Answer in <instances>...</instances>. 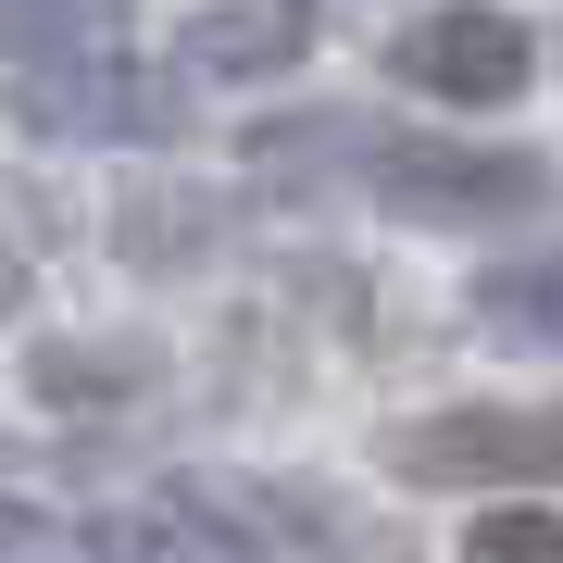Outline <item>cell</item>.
Here are the masks:
<instances>
[{
    "label": "cell",
    "instance_id": "6da1fadb",
    "mask_svg": "<svg viewBox=\"0 0 563 563\" xmlns=\"http://www.w3.org/2000/svg\"><path fill=\"white\" fill-rule=\"evenodd\" d=\"M376 463L413 488H563V401H463L376 426Z\"/></svg>",
    "mask_w": 563,
    "mask_h": 563
},
{
    "label": "cell",
    "instance_id": "8992f818",
    "mask_svg": "<svg viewBox=\"0 0 563 563\" xmlns=\"http://www.w3.org/2000/svg\"><path fill=\"white\" fill-rule=\"evenodd\" d=\"M88 563H251V539L201 488H163V501H125V514L88 526Z\"/></svg>",
    "mask_w": 563,
    "mask_h": 563
},
{
    "label": "cell",
    "instance_id": "5bb4252c",
    "mask_svg": "<svg viewBox=\"0 0 563 563\" xmlns=\"http://www.w3.org/2000/svg\"><path fill=\"white\" fill-rule=\"evenodd\" d=\"M13 301H25V263H13V251H0V313H13Z\"/></svg>",
    "mask_w": 563,
    "mask_h": 563
},
{
    "label": "cell",
    "instance_id": "7c38bea8",
    "mask_svg": "<svg viewBox=\"0 0 563 563\" xmlns=\"http://www.w3.org/2000/svg\"><path fill=\"white\" fill-rule=\"evenodd\" d=\"M463 563H563V514H539V501H501L463 539Z\"/></svg>",
    "mask_w": 563,
    "mask_h": 563
},
{
    "label": "cell",
    "instance_id": "7a4b0ae2",
    "mask_svg": "<svg viewBox=\"0 0 563 563\" xmlns=\"http://www.w3.org/2000/svg\"><path fill=\"white\" fill-rule=\"evenodd\" d=\"M363 188L401 225H526L551 201V163L539 151H476V139H388L363 163Z\"/></svg>",
    "mask_w": 563,
    "mask_h": 563
},
{
    "label": "cell",
    "instance_id": "ba28073f",
    "mask_svg": "<svg viewBox=\"0 0 563 563\" xmlns=\"http://www.w3.org/2000/svg\"><path fill=\"white\" fill-rule=\"evenodd\" d=\"M488 325L501 351H563V251H526V263H488L476 301H463Z\"/></svg>",
    "mask_w": 563,
    "mask_h": 563
},
{
    "label": "cell",
    "instance_id": "30bf717a",
    "mask_svg": "<svg viewBox=\"0 0 563 563\" xmlns=\"http://www.w3.org/2000/svg\"><path fill=\"white\" fill-rule=\"evenodd\" d=\"M113 38H125V0H0V63H63Z\"/></svg>",
    "mask_w": 563,
    "mask_h": 563
},
{
    "label": "cell",
    "instance_id": "5b68a950",
    "mask_svg": "<svg viewBox=\"0 0 563 563\" xmlns=\"http://www.w3.org/2000/svg\"><path fill=\"white\" fill-rule=\"evenodd\" d=\"M201 501L239 526L251 551H301V563H413L401 539H376L339 488H313V476H188Z\"/></svg>",
    "mask_w": 563,
    "mask_h": 563
},
{
    "label": "cell",
    "instance_id": "277c9868",
    "mask_svg": "<svg viewBox=\"0 0 563 563\" xmlns=\"http://www.w3.org/2000/svg\"><path fill=\"white\" fill-rule=\"evenodd\" d=\"M526 63H539V38H526L514 13H488V0H439V13H413L401 38H388V76L426 88V101H463V113L514 101Z\"/></svg>",
    "mask_w": 563,
    "mask_h": 563
},
{
    "label": "cell",
    "instance_id": "4fadbf2b",
    "mask_svg": "<svg viewBox=\"0 0 563 563\" xmlns=\"http://www.w3.org/2000/svg\"><path fill=\"white\" fill-rule=\"evenodd\" d=\"M0 563H63V551H51V526L25 514V501H0Z\"/></svg>",
    "mask_w": 563,
    "mask_h": 563
},
{
    "label": "cell",
    "instance_id": "8fae6325",
    "mask_svg": "<svg viewBox=\"0 0 563 563\" xmlns=\"http://www.w3.org/2000/svg\"><path fill=\"white\" fill-rule=\"evenodd\" d=\"M125 263H201L213 251V188H125Z\"/></svg>",
    "mask_w": 563,
    "mask_h": 563
},
{
    "label": "cell",
    "instance_id": "3957f363",
    "mask_svg": "<svg viewBox=\"0 0 563 563\" xmlns=\"http://www.w3.org/2000/svg\"><path fill=\"white\" fill-rule=\"evenodd\" d=\"M25 125H51V139H176V125H188V88L113 38V51L25 63Z\"/></svg>",
    "mask_w": 563,
    "mask_h": 563
},
{
    "label": "cell",
    "instance_id": "52a82bcc",
    "mask_svg": "<svg viewBox=\"0 0 563 563\" xmlns=\"http://www.w3.org/2000/svg\"><path fill=\"white\" fill-rule=\"evenodd\" d=\"M139 388H163V351L125 325V339H38L25 351V401H51V413H113V401H139Z\"/></svg>",
    "mask_w": 563,
    "mask_h": 563
},
{
    "label": "cell",
    "instance_id": "9c48e42d",
    "mask_svg": "<svg viewBox=\"0 0 563 563\" xmlns=\"http://www.w3.org/2000/svg\"><path fill=\"white\" fill-rule=\"evenodd\" d=\"M188 63H213V76H276V63H301V0H213V13L188 25Z\"/></svg>",
    "mask_w": 563,
    "mask_h": 563
}]
</instances>
